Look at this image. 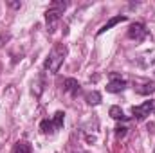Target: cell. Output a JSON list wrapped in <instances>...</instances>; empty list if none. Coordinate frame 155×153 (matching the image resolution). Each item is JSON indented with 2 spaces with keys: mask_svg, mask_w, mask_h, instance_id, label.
I'll return each mask as SVG.
<instances>
[{
  "mask_svg": "<svg viewBox=\"0 0 155 153\" xmlns=\"http://www.w3.org/2000/svg\"><path fill=\"white\" fill-rule=\"evenodd\" d=\"M63 121H65V114L63 112H56L51 119H45V121L40 122V130L45 135L47 133H54V132H58L63 126Z\"/></svg>",
  "mask_w": 155,
  "mask_h": 153,
  "instance_id": "cell-3",
  "label": "cell"
},
{
  "mask_svg": "<svg viewBox=\"0 0 155 153\" xmlns=\"http://www.w3.org/2000/svg\"><path fill=\"white\" fill-rule=\"evenodd\" d=\"M65 90L69 92V94H72V96H78L79 94V90H81V85L78 83L76 79H72V77H69V79H65Z\"/></svg>",
  "mask_w": 155,
  "mask_h": 153,
  "instance_id": "cell-8",
  "label": "cell"
},
{
  "mask_svg": "<svg viewBox=\"0 0 155 153\" xmlns=\"http://www.w3.org/2000/svg\"><path fill=\"white\" fill-rule=\"evenodd\" d=\"M65 9H67V2H52L49 5V9L45 11V22H47V25H49L51 31L58 24V20L61 18V15H63Z\"/></svg>",
  "mask_w": 155,
  "mask_h": 153,
  "instance_id": "cell-2",
  "label": "cell"
},
{
  "mask_svg": "<svg viewBox=\"0 0 155 153\" xmlns=\"http://www.w3.org/2000/svg\"><path fill=\"white\" fill-rule=\"evenodd\" d=\"M11 153H33V148H31V144H29L27 141H18V142L13 146Z\"/></svg>",
  "mask_w": 155,
  "mask_h": 153,
  "instance_id": "cell-9",
  "label": "cell"
},
{
  "mask_svg": "<svg viewBox=\"0 0 155 153\" xmlns=\"http://www.w3.org/2000/svg\"><path fill=\"white\" fill-rule=\"evenodd\" d=\"M65 56H67V47H65L63 43L56 45V47L49 52V56H47V60H45V63H43V69H45L47 72H51V74H56V72L60 70V67L63 65Z\"/></svg>",
  "mask_w": 155,
  "mask_h": 153,
  "instance_id": "cell-1",
  "label": "cell"
},
{
  "mask_svg": "<svg viewBox=\"0 0 155 153\" xmlns=\"http://www.w3.org/2000/svg\"><path fill=\"white\" fill-rule=\"evenodd\" d=\"M128 86V83L123 79V77H117V76H112L110 79V83L107 85V92H110V94H119V92H123L124 88Z\"/></svg>",
  "mask_w": 155,
  "mask_h": 153,
  "instance_id": "cell-6",
  "label": "cell"
},
{
  "mask_svg": "<svg viewBox=\"0 0 155 153\" xmlns=\"http://www.w3.org/2000/svg\"><path fill=\"white\" fill-rule=\"evenodd\" d=\"M116 135H117V137H124V135H126V128H124V126L116 128Z\"/></svg>",
  "mask_w": 155,
  "mask_h": 153,
  "instance_id": "cell-13",
  "label": "cell"
},
{
  "mask_svg": "<svg viewBox=\"0 0 155 153\" xmlns=\"http://www.w3.org/2000/svg\"><path fill=\"white\" fill-rule=\"evenodd\" d=\"M110 117L116 119V121H124V119H128V117L124 115V112H123L119 106H112V108H110Z\"/></svg>",
  "mask_w": 155,
  "mask_h": 153,
  "instance_id": "cell-12",
  "label": "cell"
},
{
  "mask_svg": "<svg viewBox=\"0 0 155 153\" xmlns=\"http://www.w3.org/2000/svg\"><path fill=\"white\" fill-rule=\"evenodd\" d=\"M155 92V83L153 81H148V83H144L143 86H137V94H141V96H148V94H153Z\"/></svg>",
  "mask_w": 155,
  "mask_h": 153,
  "instance_id": "cell-10",
  "label": "cell"
},
{
  "mask_svg": "<svg viewBox=\"0 0 155 153\" xmlns=\"http://www.w3.org/2000/svg\"><path fill=\"white\" fill-rule=\"evenodd\" d=\"M148 36V31L144 27V24L141 22H134L128 29V38L130 40H135V41H143V40Z\"/></svg>",
  "mask_w": 155,
  "mask_h": 153,
  "instance_id": "cell-5",
  "label": "cell"
},
{
  "mask_svg": "<svg viewBox=\"0 0 155 153\" xmlns=\"http://www.w3.org/2000/svg\"><path fill=\"white\" fill-rule=\"evenodd\" d=\"M85 99H87L88 105H99V103H101V94H99L97 90H92V92H88V94L85 96Z\"/></svg>",
  "mask_w": 155,
  "mask_h": 153,
  "instance_id": "cell-11",
  "label": "cell"
},
{
  "mask_svg": "<svg viewBox=\"0 0 155 153\" xmlns=\"http://www.w3.org/2000/svg\"><path fill=\"white\" fill-rule=\"evenodd\" d=\"M121 22H126V16H121V15H117V16H114V18H110L99 31H97V36L99 34H103V33H107V31H110L114 25H117V24H121Z\"/></svg>",
  "mask_w": 155,
  "mask_h": 153,
  "instance_id": "cell-7",
  "label": "cell"
},
{
  "mask_svg": "<svg viewBox=\"0 0 155 153\" xmlns=\"http://www.w3.org/2000/svg\"><path fill=\"white\" fill-rule=\"evenodd\" d=\"M155 112V99H150V101H144L143 105H137L132 108V114L135 119H144L148 115H152Z\"/></svg>",
  "mask_w": 155,
  "mask_h": 153,
  "instance_id": "cell-4",
  "label": "cell"
}]
</instances>
